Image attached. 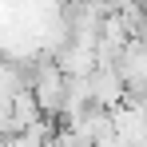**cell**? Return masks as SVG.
Here are the masks:
<instances>
[{"instance_id": "cell-2", "label": "cell", "mask_w": 147, "mask_h": 147, "mask_svg": "<svg viewBox=\"0 0 147 147\" xmlns=\"http://www.w3.org/2000/svg\"><path fill=\"white\" fill-rule=\"evenodd\" d=\"M88 88H92V107H99V111H115L123 103V96H127L115 68H96L88 76Z\"/></svg>"}, {"instance_id": "cell-1", "label": "cell", "mask_w": 147, "mask_h": 147, "mask_svg": "<svg viewBox=\"0 0 147 147\" xmlns=\"http://www.w3.org/2000/svg\"><path fill=\"white\" fill-rule=\"evenodd\" d=\"M115 76L123 80L127 96H143L147 88V40H127L115 56Z\"/></svg>"}]
</instances>
